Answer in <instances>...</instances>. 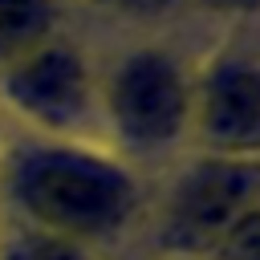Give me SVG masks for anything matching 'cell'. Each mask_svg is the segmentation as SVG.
<instances>
[{"label": "cell", "mask_w": 260, "mask_h": 260, "mask_svg": "<svg viewBox=\"0 0 260 260\" xmlns=\"http://www.w3.org/2000/svg\"><path fill=\"white\" fill-rule=\"evenodd\" d=\"M0 191L20 223L98 252L126 236L146 203L138 167L98 138H8Z\"/></svg>", "instance_id": "obj_1"}, {"label": "cell", "mask_w": 260, "mask_h": 260, "mask_svg": "<svg viewBox=\"0 0 260 260\" xmlns=\"http://www.w3.org/2000/svg\"><path fill=\"white\" fill-rule=\"evenodd\" d=\"M195 57L167 28H138L98 53V126L122 158L162 162L191 150Z\"/></svg>", "instance_id": "obj_2"}, {"label": "cell", "mask_w": 260, "mask_h": 260, "mask_svg": "<svg viewBox=\"0 0 260 260\" xmlns=\"http://www.w3.org/2000/svg\"><path fill=\"white\" fill-rule=\"evenodd\" d=\"M0 118L37 138H98V49L69 28L0 65Z\"/></svg>", "instance_id": "obj_3"}, {"label": "cell", "mask_w": 260, "mask_h": 260, "mask_svg": "<svg viewBox=\"0 0 260 260\" xmlns=\"http://www.w3.org/2000/svg\"><path fill=\"white\" fill-rule=\"evenodd\" d=\"M260 203V158L187 150L171 167L154 207L158 240L171 260H207L215 240Z\"/></svg>", "instance_id": "obj_4"}, {"label": "cell", "mask_w": 260, "mask_h": 260, "mask_svg": "<svg viewBox=\"0 0 260 260\" xmlns=\"http://www.w3.org/2000/svg\"><path fill=\"white\" fill-rule=\"evenodd\" d=\"M191 150L260 158V49L223 41L195 61Z\"/></svg>", "instance_id": "obj_5"}, {"label": "cell", "mask_w": 260, "mask_h": 260, "mask_svg": "<svg viewBox=\"0 0 260 260\" xmlns=\"http://www.w3.org/2000/svg\"><path fill=\"white\" fill-rule=\"evenodd\" d=\"M65 0H0V65L65 28Z\"/></svg>", "instance_id": "obj_6"}, {"label": "cell", "mask_w": 260, "mask_h": 260, "mask_svg": "<svg viewBox=\"0 0 260 260\" xmlns=\"http://www.w3.org/2000/svg\"><path fill=\"white\" fill-rule=\"evenodd\" d=\"M65 12L134 24V32H138V28H167L171 20H179L191 8H187V0H65Z\"/></svg>", "instance_id": "obj_7"}, {"label": "cell", "mask_w": 260, "mask_h": 260, "mask_svg": "<svg viewBox=\"0 0 260 260\" xmlns=\"http://www.w3.org/2000/svg\"><path fill=\"white\" fill-rule=\"evenodd\" d=\"M0 260H102V252L16 219L8 236H0Z\"/></svg>", "instance_id": "obj_8"}, {"label": "cell", "mask_w": 260, "mask_h": 260, "mask_svg": "<svg viewBox=\"0 0 260 260\" xmlns=\"http://www.w3.org/2000/svg\"><path fill=\"white\" fill-rule=\"evenodd\" d=\"M207 260H260V203L244 211L207 252Z\"/></svg>", "instance_id": "obj_9"}, {"label": "cell", "mask_w": 260, "mask_h": 260, "mask_svg": "<svg viewBox=\"0 0 260 260\" xmlns=\"http://www.w3.org/2000/svg\"><path fill=\"white\" fill-rule=\"evenodd\" d=\"M195 16L219 20V24H256L260 20V0H187Z\"/></svg>", "instance_id": "obj_10"}, {"label": "cell", "mask_w": 260, "mask_h": 260, "mask_svg": "<svg viewBox=\"0 0 260 260\" xmlns=\"http://www.w3.org/2000/svg\"><path fill=\"white\" fill-rule=\"evenodd\" d=\"M4 126H8V122L0 118V162H4V146H8V130H4Z\"/></svg>", "instance_id": "obj_11"}]
</instances>
